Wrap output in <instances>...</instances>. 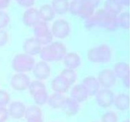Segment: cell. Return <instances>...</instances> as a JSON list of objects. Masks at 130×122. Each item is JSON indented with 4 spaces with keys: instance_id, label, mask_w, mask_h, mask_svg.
Instances as JSON below:
<instances>
[{
    "instance_id": "cell-38",
    "label": "cell",
    "mask_w": 130,
    "mask_h": 122,
    "mask_svg": "<svg viewBox=\"0 0 130 122\" xmlns=\"http://www.w3.org/2000/svg\"><path fill=\"white\" fill-rule=\"evenodd\" d=\"M83 1L90 5L95 8L98 7V6H99L100 3V0H83Z\"/></svg>"
},
{
    "instance_id": "cell-42",
    "label": "cell",
    "mask_w": 130,
    "mask_h": 122,
    "mask_svg": "<svg viewBox=\"0 0 130 122\" xmlns=\"http://www.w3.org/2000/svg\"><path fill=\"white\" fill-rule=\"evenodd\" d=\"M123 122H129V119H126V120H124Z\"/></svg>"
},
{
    "instance_id": "cell-26",
    "label": "cell",
    "mask_w": 130,
    "mask_h": 122,
    "mask_svg": "<svg viewBox=\"0 0 130 122\" xmlns=\"http://www.w3.org/2000/svg\"><path fill=\"white\" fill-rule=\"evenodd\" d=\"M31 95L35 102L38 105H43L47 103L48 96H49L46 88L40 89L32 94Z\"/></svg>"
},
{
    "instance_id": "cell-5",
    "label": "cell",
    "mask_w": 130,
    "mask_h": 122,
    "mask_svg": "<svg viewBox=\"0 0 130 122\" xmlns=\"http://www.w3.org/2000/svg\"><path fill=\"white\" fill-rule=\"evenodd\" d=\"M34 37L43 46L50 44L53 40V36L52 31L46 23L43 21H41L34 27Z\"/></svg>"
},
{
    "instance_id": "cell-21",
    "label": "cell",
    "mask_w": 130,
    "mask_h": 122,
    "mask_svg": "<svg viewBox=\"0 0 130 122\" xmlns=\"http://www.w3.org/2000/svg\"><path fill=\"white\" fill-rule=\"evenodd\" d=\"M42 21L46 22L51 21L53 20L55 17V13L52 8V5L48 4H45L40 7L39 10H38Z\"/></svg>"
},
{
    "instance_id": "cell-33",
    "label": "cell",
    "mask_w": 130,
    "mask_h": 122,
    "mask_svg": "<svg viewBox=\"0 0 130 122\" xmlns=\"http://www.w3.org/2000/svg\"><path fill=\"white\" fill-rule=\"evenodd\" d=\"M10 22L8 14L3 10H0V29H4Z\"/></svg>"
},
{
    "instance_id": "cell-20",
    "label": "cell",
    "mask_w": 130,
    "mask_h": 122,
    "mask_svg": "<svg viewBox=\"0 0 130 122\" xmlns=\"http://www.w3.org/2000/svg\"><path fill=\"white\" fill-rule=\"evenodd\" d=\"M114 104L119 111L127 110L129 107V96L126 94H119L115 96Z\"/></svg>"
},
{
    "instance_id": "cell-2",
    "label": "cell",
    "mask_w": 130,
    "mask_h": 122,
    "mask_svg": "<svg viewBox=\"0 0 130 122\" xmlns=\"http://www.w3.org/2000/svg\"><path fill=\"white\" fill-rule=\"evenodd\" d=\"M67 53V48L64 44L56 41L44 46L39 55L42 60L49 62L62 60Z\"/></svg>"
},
{
    "instance_id": "cell-40",
    "label": "cell",
    "mask_w": 130,
    "mask_h": 122,
    "mask_svg": "<svg viewBox=\"0 0 130 122\" xmlns=\"http://www.w3.org/2000/svg\"><path fill=\"white\" fill-rule=\"evenodd\" d=\"M118 1L123 6H128L129 5V0H118Z\"/></svg>"
},
{
    "instance_id": "cell-12",
    "label": "cell",
    "mask_w": 130,
    "mask_h": 122,
    "mask_svg": "<svg viewBox=\"0 0 130 122\" xmlns=\"http://www.w3.org/2000/svg\"><path fill=\"white\" fill-rule=\"evenodd\" d=\"M22 20L25 25L30 27H34L42 21L39 16V11L35 8H30L25 10L23 15Z\"/></svg>"
},
{
    "instance_id": "cell-3",
    "label": "cell",
    "mask_w": 130,
    "mask_h": 122,
    "mask_svg": "<svg viewBox=\"0 0 130 122\" xmlns=\"http://www.w3.org/2000/svg\"><path fill=\"white\" fill-rule=\"evenodd\" d=\"M87 56L89 60L93 63H107L111 60L112 51L107 44H102L89 50Z\"/></svg>"
},
{
    "instance_id": "cell-17",
    "label": "cell",
    "mask_w": 130,
    "mask_h": 122,
    "mask_svg": "<svg viewBox=\"0 0 130 122\" xmlns=\"http://www.w3.org/2000/svg\"><path fill=\"white\" fill-rule=\"evenodd\" d=\"M63 61L66 68L75 70L80 66L81 64V58L80 56L75 52H69L66 53Z\"/></svg>"
},
{
    "instance_id": "cell-22",
    "label": "cell",
    "mask_w": 130,
    "mask_h": 122,
    "mask_svg": "<svg viewBox=\"0 0 130 122\" xmlns=\"http://www.w3.org/2000/svg\"><path fill=\"white\" fill-rule=\"evenodd\" d=\"M123 8L118 0H107L104 3V9L109 13L118 16L122 12Z\"/></svg>"
},
{
    "instance_id": "cell-18",
    "label": "cell",
    "mask_w": 130,
    "mask_h": 122,
    "mask_svg": "<svg viewBox=\"0 0 130 122\" xmlns=\"http://www.w3.org/2000/svg\"><path fill=\"white\" fill-rule=\"evenodd\" d=\"M80 109L79 103L71 97L66 98L62 109L68 116H74L78 113Z\"/></svg>"
},
{
    "instance_id": "cell-28",
    "label": "cell",
    "mask_w": 130,
    "mask_h": 122,
    "mask_svg": "<svg viewBox=\"0 0 130 122\" xmlns=\"http://www.w3.org/2000/svg\"><path fill=\"white\" fill-rule=\"evenodd\" d=\"M117 18L118 26L126 30H128L129 29V13L128 11L121 12L117 16Z\"/></svg>"
},
{
    "instance_id": "cell-8",
    "label": "cell",
    "mask_w": 130,
    "mask_h": 122,
    "mask_svg": "<svg viewBox=\"0 0 130 122\" xmlns=\"http://www.w3.org/2000/svg\"><path fill=\"white\" fill-rule=\"evenodd\" d=\"M97 80L100 86L104 88L110 89L116 83L117 77L112 70L105 69L99 72Z\"/></svg>"
},
{
    "instance_id": "cell-16",
    "label": "cell",
    "mask_w": 130,
    "mask_h": 122,
    "mask_svg": "<svg viewBox=\"0 0 130 122\" xmlns=\"http://www.w3.org/2000/svg\"><path fill=\"white\" fill-rule=\"evenodd\" d=\"M88 92L83 84H78L73 86L71 91V97L80 103L86 101L88 98Z\"/></svg>"
},
{
    "instance_id": "cell-9",
    "label": "cell",
    "mask_w": 130,
    "mask_h": 122,
    "mask_svg": "<svg viewBox=\"0 0 130 122\" xmlns=\"http://www.w3.org/2000/svg\"><path fill=\"white\" fill-rule=\"evenodd\" d=\"M30 79L25 73H17L11 77L10 85L17 91H24L29 88Z\"/></svg>"
},
{
    "instance_id": "cell-7",
    "label": "cell",
    "mask_w": 130,
    "mask_h": 122,
    "mask_svg": "<svg viewBox=\"0 0 130 122\" xmlns=\"http://www.w3.org/2000/svg\"><path fill=\"white\" fill-rule=\"evenodd\" d=\"M95 96L98 105L102 108H109L114 104L115 95L110 89H100Z\"/></svg>"
},
{
    "instance_id": "cell-31",
    "label": "cell",
    "mask_w": 130,
    "mask_h": 122,
    "mask_svg": "<svg viewBox=\"0 0 130 122\" xmlns=\"http://www.w3.org/2000/svg\"><path fill=\"white\" fill-rule=\"evenodd\" d=\"M118 117L116 113L108 111L104 113L102 116L101 122H118Z\"/></svg>"
},
{
    "instance_id": "cell-29",
    "label": "cell",
    "mask_w": 130,
    "mask_h": 122,
    "mask_svg": "<svg viewBox=\"0 0 130 122\" xmlns=\"http://www.w3.org/2000/svg\"><path fill=\"white\" fill-rule=\"evenodd\" d=\"M62 77L64 78L72 86L77 80V73L75 70L70 69L66 68L61 72L60 74Z\"/></svg>"
},
{
    "instance_id": "cell-35",
    "label": "cell",
    "mask_w": 130,
    "mask_h": 122,
    "mask_svg": "<svg viewBox=\"0 0 130 122\" xmlns=\"http://www.w3.org/2000/svg\"><path fill=\"white\" fill-rule=\"evenodd\" d=\"M17 3L22 7L29 8L34 5L35 0H15Z\"/></svg>"
},
{
    "instance_id": "cell-19",
    "label": "cell",
    "mask_w": 130,
    "mask_h": 122,
    "mask_svg": "<svg viewBox=\"0 0 130 122\" xmlns=\"http://www.w3.org/2000/svg\"><path fill=\"white\" fill-rule=\"evenodd\" d=\"M66 99L63 94L54 92L48 96L47 103L53 109H62Z\"/></svg>"
},
{
    "instance_id": "cell-14",
    "label": "cell",
    "mask_w": 130,
    "mask_h": 122,
    "mask_svg": "<svg viewBox=\"0 0 130 122\" xmlns=\"http://www.w3.org/2000/svg\"><path fill=\"white\" fill-rule=\"evenodd\" d=\"M51 86L53 91L55 93L64 94L71 88V85L61 75L56 76L52 81Z\"/></svg>"
},
{
    "instance_id": "cell-13",
    "label": "cell",
    "mask_w": 130,
    "mask_h": 122,
    "mask_svg": "<svg viewBox=\"0 0 130 122\" xmlns=\"http://www.w3.org/2000/svg\"><path fill=\"white\" fill-rule=\"evenodd\" d=\"M26 107L21 101H13L10 104L8 109L9 116L15 119H20L25 116Z\"/></svg>"
},
{
    "instance_id": "cell-23",
    "label": "cell",
    "mask_w": 130,
    "mask_h": 122,
    "mask_svg": "<svg viewBox=\"0 0 130 122\" xmlns=\"http://www.w3.org/2000/svg\"><path fill=\"white\" fill-rule=\"evenodd\" d=\"M117 78L123 79L129 75V66L128 64L124 62H119L116 64L112 69Z\"/></svg>"
},
{
    "instance_id": "cell-6",
    "label": "cell",
    "mask_w": 130,
    "mask_h": 122,
    "mask_svg": "<svg viewBox=\"0 0 130 122\" xmlns=\"http://www.w3.org/2000/svg\"><path fill=\"white\" fill-rule=\"evenodd\" d=\"M52 35L58 39H65L69 36L71 27L67 20L64 19H57L53 22L52 27Z\"/></svg>"
},
{
    "instance_id": "cell-34",
    "label": "cell",
    "mask_w": 130,
    "mask_h": 122,
    "mask_svg": "<svg viewBox=\"0 0 130 122\" xmlns=\"http://www.w3.org/2000/svg\"><path fill=\"white\" fill-rule=\"evenodd\" d=\"M9 40V35L5 29H0V47L6 45Z\"/></svg>"
},
{
    "instance_id": "cell-39",
    "label": "cell",
    "mask_w": 130,
    "mask_h": 122,
    "mask_svg": "<svg viewBox=\"0 0 130 122\" xmlns=\"http://www.w3.org/2000/svg\"><path fill=\"white\" fill-rule=\"evenodd\" d=\"M123 80V83L124 86H125L126 88H128L129 87V85H130V82H129V75L128 76H126V77H124V78L122 79Z\"/></svg>"
},
{
    "instance_id": "cell-32",
    "label": "cell",
    "mask_w": 130,
    "mask_h": 122,
    "mask_svg": "<svg viewBox=\"0 0 130 122\" xmlns=\"http://www.w3.org/2000/svg\"><path fill=\"white\" fill-rule=\"evenodd\" d=\"M10 102V95L4 90H0V108H6Z\"/></svg>"
},
{
    "instance_id": "cell-41",
    "label": "cell",
    "mask_w": 130,
    "mask_h": 122,
    "mask_svg": "<svg viewBox=\"0 0 130 122\" xmlns=\"http://www.w3.org/2000/svg\"><path fill=\"white\" fill-rule=\"evenodd\" d=\"M27 122H43L42 117L32 118V119H29V120H27Z\"/></svg>"
},
{
    "instance_id": "cell-43",
    "label": "cell",
    "mask_w": 130,
    "mask_h": 122,
    "mask_svg": "<svg viewBox=\"0 0 130 122\" xmlns=\"http://www.w3.org/2000/svg\"><path fill=\"white\" fill-rule=\"evenodd\" d=\"M93 122H100V121H93Z\"/></svg>"
},
{
    "instance_id": "cell-27",
    "label": "cell",
    "mask_w": 130,
    "mask_h": 122,
    "mask_svg": "<svg viewBox=\"0 0 130 122\" xmlns=\"http://www.w3.org/2000/svg\"><path fill=\"white\" fill-rule=\"evenodd\" d=\"M43 113L41 108L37 105H30V106L26 108L25 113V117L27 120L32 119L35 118H39L42 117Z\"/></svg>"
},
{
    "instance_id": "cell-37",
    "label": "cell",
    "mask_w": 130,
    "mask_h": 122,
    "mask_svg": "<svg viewBox=\"0 0 130 122\" xmlns=\"http://www.w3.org/2000/svg\"><path fill=\"white\" fill-rule=\"evenodd\" d=\"M11 0H0V10H3L8 7Z\"/></svg>"
},
{
    "instance_id": "cell-36",
    "label": "cell",
    "mask_w": 130,
    "mask_h": 122,
    "mask_svg": "<svg viewBox=\"0 0 130 122\" xmlns=\"http://www.w3.org/2000/svg\"><path fill=\"white\" fill-rule=\"evenodd\" d=\"M8 116V111L6 108H0V122H5Z\"/></svg>"
},
{
    "instance_id": "cell-4",
    "label": "cell",
    "mask_w": 130,
    "mask_h": 122,
    "mask_svg": "<svg viewBox=\"0 0 130 122\" xmlns=\"http://www.w3.org/2000/svg\"><path fill=\"white\" fill-rule=\"evenodd\" d=\"M36 62L34 57L26 53H19L13 58L12 67L18 73H26L32 70Z\"/></svg>"
},
{
    "instance_id": "cell-1",
    "label": "cell",
    "mask_w": 130,
    "mask_h": 122,
    "mask_svg": "<svg viewBox=\"0 0 130 122\" xmlns=\"http://www.w3.org/2000/svg\"><path fill=\"white\" fill-rule=\"evenodd\" d=\"M85 24L88 29L99 27L109 31H115L119 27L117 15L109 13L104 9L94 13L92 16L85 20Z\"/></svg>"
},
{
    "instance_id": "cell-25",
    "label": "cell",
    "mask_w": 130,
    "mask_h": 122,
    "mask_svg": "<svg viewBox=\"0 0 130 122\" xmlns=\"http://www.w3.org/2000/svg\"><path fill=\"white\" fill-rule=\"evenodd\" d=\"M95 8L93 7L92 6L84 2L82 0V3L80 6L77 16L86 20L93 15L95 13Z\"/></svg>"
},
{
    "instance_id": "cell-15",
    "label": "cell",
    "mask_w": 130,
    "mask_h": 122,
    "mask_svg": "<svg viewBox=\"0 0 130 122\" xmlns=\"http://www.w3.org/2000/svg\"><path fill=\"white\" fill-rule=\"evenodd\" d=\"M82 84L87 90L89 97L95 96L101 87L97 78L93 76H89L85 78L83 80Z\"/></svg>"
},
{
    "instance_id": "cell-10",
    "label": "cell",
    "mask_w": 130,
    "mask_h": 122,
    "mask_svg": "<svg viewBox=\"0 0 130 122\" xmlns=\"http://www.w3.org/2000/svg\"><path fill=\"white\" fill-rule=\"evenodd\" d=\"M32 71L36 80L41 81L48 79L51 74V69L49 64L48 62L43 60L36 63Z\"/></svg>"
},
{
    "instance_id": "cell-11",
    "label": "cell",
    "mask_w": 130,
    "mask_h": 122,
    "mask_svg": "<svg viewBox=\"0 0 130 122\" xmlns=\"http://www.w3.org/2000/svg\"><path fill=\"white\" fill-rule=\"evenodd\" d=\"M42 48L43 45L35 37L25 39L23 44V50L24 53L32 57L39 55Z\"/></svg>"
},
{
    "instance_id": "cell-30",
    "label": "cell",
    "mask_w": 130,
    "mask_h": 122,
    "mask_svg": "<svg viewBox=\"0 0 130 122\" xmlns=\"http://www.w3.org/2000/svg\"><path fill=\"white\" fill-rule=\"evenodd\" d=\"M43 88H46V86L44 84V83L43 81L36 80L30 82V85H29V87L28 89L29 90V92H30V95H32V94H34V92H36L38 90Z\"/></svg>"
},
{
    "instance_id": "cell-24",
    "label": "cell",
    "mask_w": 130,
    "mask_h": 122,
    "mask_svg": "<svg viewBox=\"0 0 130 122\" xmlns=\"http://www.w3.org/2000/svg\"><path fill=\"white\" fill-rule=\"evenodd\" d=\"M69 0H53L52 6L56 14L63 15L69 11Z\"/></svg>"
}]
</instances>
